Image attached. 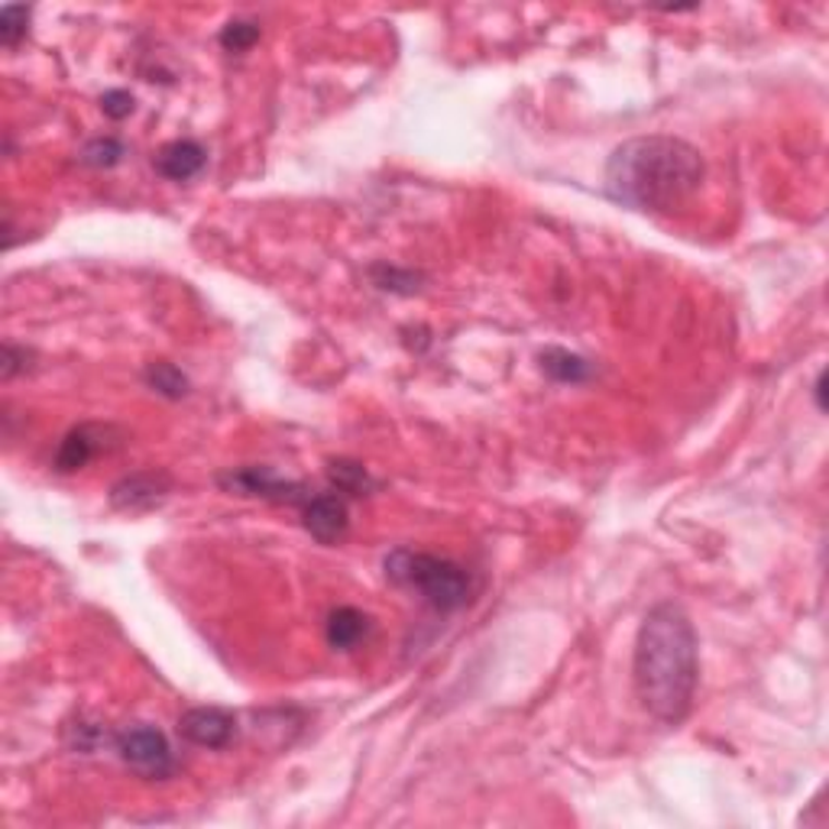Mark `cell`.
Returning <instances> with one entry per match:
<instances>
[{
  "label": "cell",
  "instance_id": "obj_1",
  "mask_svg": "<svg viewBox=\"0 0 829 829\" xmlns=\"http://www.w3.org/2000/svg\"><path fill=\"white\" fill-rule=\"evenodd\" d=\"M632 680L649 716L664 726L687 720L697 697L700 655L693 622L677 603H658L645 612L635 635Z\"/></svg>",
  "mask_w": 829,
  "mask_h": 829
},
{
  "label": "cell",
  "instance_id": "obj_2",
  "mask_svg": "<svg viewBox=\"0 0 829 829\" xmlns=\"http://www.w3.org/2000/svg\"><path fill=\"white\" fill-rule=\"evenodd\" d=\"M703 185L700 153L677 137H635L612 150L606 191L632 211H674Z\"/></svg>",
  "mask_w": 829,
  "mask_h": 829
},
{
  "label": "cell",
  "instance_id": "obj_3",
  "mask_svg": "<svg viewBox=\"0 0 829 829\" xmlns=\"http://www.w3.org/2000/svg\"><path fill=\"white\" fill-rule=\"evenodd\" d=\"M383 568H386L389 581L418 593L434 612H457L474 596V581H470L467 568H460L451 558L424 554V551H412V548H396L386 554Z\"/></svg>",
  "mask_w": 829,
  "mask_h": 829
},
{
  "label": "cell",
  "instance_id": "obj_4",
  "mask_svg": "<svg viewBox=\"0 0 829 829\" xmlns=\"http://www.w3.org/2000/svg\"><path fill=\"white\" fill-rule=\"evenodd\" d=\"M114 748H117L120 761L130 771H137L140 778H147V781H166V778H172V771H175L172 746H168V739L156 726L133 723V726L120 729L114 736Z\"/></svg>",
  "mask_w": 829,
  "mask_h": 829
},
{
  "label": "cell",
  "instance_id": "obj_5",
  "mask_svg": "<svg viewBox=\"0 0 829 829\" xmlns=\"http://www.w3.org/2000/svg\"><path fill=\"white\" fill-rule=\"evenodd\" d=\"M127 444V434L117 428V424H101V421H84L79 428H72L66 437H62V444H59V451H56V470L59 474H75V470H82L87 467L94 457H101V454H114V451H120Z\"/></svg>",
  "mask_w": 829,
  "mask_h": 829
},
{
  "label": "cell",
  "instance_id": "obj_6",
  "mask_svg": "<svg viewBox=\"0 0 829 829\" xmlns=\"http://www.w3.org/2000/svg\"><path fill=\"white\" fill-rule=\"evenodd\" d=\"M218 487L227 490V493H237V497L269 499V502H292V505H302L305 499L312 497L302 483H292V480L276 477L272 467H237V470H227V474L218 477Z\"/></svg>",
  "mask_w": 829,
  "mask_h": 829
},
{
  "label": "cell",
  "instance_id": "obj_7",
  "mask_svg": "<svg viewBox=\"0 0 829 829\" xmlns=\"http://www.w3.org/2000/svg\"><path fill=\"white\" fill-rule=\"evenodd\" d=\"M172 490H175V480L168 477L166 470H140V474L120 477V480L110 487L107 499H110V505H114L117 512L140 515V512L160 509Z\"/></svg>",
  "mask_w": 829,
  "mask_h": 829
},
{
  "label": "cell",
  "instance_id": "obj_8",
  "mask_svg": "<svg viewBox=\"0 0 829 829\" xmlns=\"http://www.w3.org/2000/svg\"><path fill=\"white\" fill-rule=\"evenodd\" d=\"M178 736L191 746L227 748L237 736V716L221 707H195L178 716Z\"/></svg>",
  "mask_w": 829,
  "mask_h": 829
},
{
  "label": "cell",
  "instance_id": "obj_9",
  "mask_svg": "<svg viewBox=\"0 0 829 829\" xmlns=\"http://www.w3.org/2000/svg\"><path fill=\"white\" fill-rule=\"evenodd\" d=\"M302 525L322 545L343 541V535L350 528L347 502L337 497V493H315V497H308L302 502Z\"/></svg>",
  "mask_w": 829,
  "mask_h": 829
},
{
  "label": "cell",
  "instance_id": "obj_10",
  "mask_svg": "<svg viewBox=\"0 0 829 829\" xmlns=\"http://www.w3.org/2000/svg\"><path fill=\"white\" fill-rule=\"evenodd\" d=\"M205 163H208V153L195 140H172V143H166L153 156V168L163 178H168V182H188V178H195L205 168Z\"/></svg>",
  "mask_w": 829,
  "mask_h": 829
},
{
  "label": "cell",
  "instance_id": "obj_11",
  "mask_svg": "<svg viewBox=\"0 0 829 829\" xmlns=\"http://www.w3.org/2000/svg\"><path fill=\"white\" fill-rule=\"evenodd\" d=\"M366 632H370V616L360 612L357 606H337L331 616H328V629H325L328 645H331L334 652L357 649L366 639Z\"/></svg>",
  "mask_w": 829,
  "mask_h": 829
},
{
  "label": "cell",
  "instance_id": "obj_12",
  "mask_svg": "<svg viewBox=\"0 0 829 829\" xmlns=\"http://www.w3.org/2000/svg\"><path fill=\"white\" fill-rule=\"evenodd\" d=\"M541 370L554 380V383H586L593 376V363L583 360L581 353H571L564 347H548L541 353Z\"/></svg>",
  "mask_w": 829,
  "mask_h": 829
},
{
  "label": "cell",
  "instance_id": "obj_13",
  "mask_svg": "<svg viewBox=\"0 0 829 829\" xmlns=\"http://www.w3.org/2000/svg\"><path fill=\"white\" fill-rule=\"evenodd\" d=\"M328 480H331V487L337 493H347V497H370L380 487L363 464L347 460V457L328 460Z\"/></svg>",
  "mask_w": 829,
  "mask_h": 829
},
{
  "label": "cell",
  "instance_id": "obj_14",
  "mask_svg": "<svg viewBox=\"0 0 829 829\" xmlns=\"http://www.w3.org/2000/svg\"><path fill=\"white\" fill-rule=\"evenodd\" d=\"M143 380H147V386L153 389V393H160L163 399H182V396H188V376L175 366V363H168V360H156V363H150L147 370H143Z\"/></svg>",
  "mask_w": 829,
  "mask_h": 829
},
{
  "label": "cell",
  "instance_id": "obj_15",
  "mask_svg": "<svg viewBox=\"0 0 829 829\" xmlns=\"http://www.w3.org/2000/svg\"><path fill=\"white\" fill-rule=\"evenodd\" d=\"M370 276H373V282L383 289V292H396V295H414L421 285V276L412 272V269H399V266H389V262H376L373 269H370Z\"/></svg>",
  "mask_w": 829,
  "mask_h": 829
},
{
  "label": "cell",
  "instance_id": "obj_16",
  "mask_svg": "<svg viewBox=\"0 0 829 829\" xmlns=\"http://www.w3.org/2000/svg\"><path fill=\"white\" fill-rule=\"evenodd\" d=\"M30 16H33V10L23 7V3H7V7L0 10V43H3L7 49H16V46L26 39V33H30Z\"/></svg>",
  "mask_w": 829,
  "mask_h": 829
},
{
  "label": "cell",
  "instance_id": "obj_17",
  "mask_svg": "<svg viewBox=\"0 0 829 829\" xmlns=\"http://www.w3.org/2000/svg\"><path fill=\"white\" fill-rule=\"evenodd\" d=\"M124 160V143L117 137H94L82 150V163L91 168H110Z\"/></svg>",
  "mask_w": 829,
  "mask_h": 829
},
{
  "label": "cell",
  "instance_id": "obj_18",
  "mask_svg": "<svg viewBox=\"0 0 829 829\" xmlns=\"http://www.w3.org/2000/svg\"><path fill=\"white\" fill-rule=\"evenodd\" d=\"M259 36H262L259 23H253V20H231L221 30V46L227 52H247V49H253L259 43Z\"/></svg>",
  "mask_w": 829,
  "mask_h": 829
},
{
  "label": "cell",
  "instance_id": "obj_19",
  "mask_svg": "<svg viewBox=\"0 0 829 829\" xmlns=\"http://www.w3.org/2000/svg\"><path fill=\"white\" fill-rule=\"evenodd\" d=\"M66 739H69V746L75 748V751H94L101 743H107V729L101 723H82L79 720V726L66 729Z\"/></svg>",
  "mask_w": 829,
  "mask_h": 829
},
{
  "label": "cell",
  "instance_id": "obj_20",
  "mask_svg": "<svg viewBox=\"0 0 829 829\" xmlns=\"http://www.w3.org/2000/svg\"><path fill=\"white\" fill-rule=\"evenodd\" d=\"M133 107H137V101H133V94H130V91H124V87H114V91H104V94H101V110H104L110 120H124V117H130V114H133Z\"/></svg>",
  "mask_w": 829,
  "mask_h": 829
},
{
  "label": "cell",
  "instance_id": "obj_21",
  "mask_svg": "<svg viewBox=\"0 0 829 829\" xmlns=\"http://www.w3.org/2000/svg\"><path fill=\"white\" fill-rule=\"evenodd\" d=\"M33 350H26V347H16V343H7L3 347V383H10L13 376H20V373H26V370H33Z\"/></svg>",
  "mask_w": 829,
  "mask_h": 829
},
{
  "label": "cell",
  "instance_id": "obj_22",
  "mask_svg": "<svg viewBox=\"0 0 829 829\" xmlns=\"http://www.w3.org/2000/svg\"><path fill=\"white\" fill-rule=\"evenodd\" d=\"M824 389H827V373H820V376H817V383H814V399H817V409H820V412H827Z\"/></svg>",
  "mask_w": 829,
  "mask_h": 829
}]
</instances>
